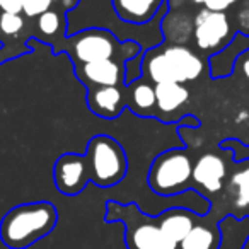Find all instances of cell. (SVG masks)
<instances>
[{
    "label": "cell",
    "instance_id": "obj_1",
    "mask_svg": "<svg viewBox=\"0 0 249 249\" xmlns=\"http://www.w3.org/2000/svg\"><path fill=\"white\" fill-rule=\"evenodd\" d=\"M58 224V212L50 201H31L11 208L0 220V241L7 249H28L46 237Z\"/></svg>",
    "mask_w": 249,
    "mask_h": 249
},
{
    "label": "cell",
    "instance_id": "obj_2",
    "mask_svg": "<svg viewBox=\"0 0 249 249\" xmlns=\"http://www.w3.org/2000/svg\"><path fill=\"white\" fill-rule=\"evenodd\" d=\"M62 52L69 53L73 67L106 58L128 62L142 55V48L137 41H120L109 29L101 28H89L67 36L60 48Z\"/></svg>",
    "mask_w": 249,
    "mask_h": 249
},
{
    "label": "cell",
    "instance_id": "obj_3",
    "mask_svg": "<svg viewBox=\"0 0 249 249\" xmlns=\"http://www.w3.org/2000/svg\"><path fill=\"white\" fill-rule=\"evenodd\" d=\"M104 222H121L124 225L126 249H178L179 246L159 227L156 217L145 215L137 203L106 201Z\"/></svg>",
    "mask_w": 249,
    "mask_h": 249
},
{
    "label": "cell",
    "instance_id": "obj_4",
    "mask_svg": "<svg viewBox=\"0 0 249 249\" xmlns=\"http://www.w3.org/2000/svg\"><path fill=\"white\" fill-rule=\"evenodd\" d=\"M90 183L99 188H111L124 179L128 173V159L123 145L109 135H94L86 149Z\"/></svg>",
    "mask_w": 249,
    "mask_h": 249
},
{
    "label": "cell",
    "instance_id": "obj_5",
    "mask_svg": "<svg viewBox=\"0 0 249 249\" xmlns=\"http://www.w3.org/2000/svg\"><path fill=\"white\" fill-rule=\"evenodd\" d=\"M193 179V162L184 149H169L152 160L149 186L159 196L181 195Z\"/></svg>",
    "mask_w": 249,
    "mask_h": 249
},
{
    "label": "cell",
    "instance_id": "obj_6",
    "mask_svg": "<svg viewBox=\"0 0 249 249\" xmlns=\"http://www.w3.org/2000/svg\"><path fill=\"white\" fill-rule=\"evenodd\" d=\"M195 45L207 53H218L234 38L231 21L225 12H215L203 9L196 14L193 22Z\"/></svg>",
    "mask_w": 249,
    "mask_h": 249
},
{
    "label": "cell",
    "instance_id": "obj_7",
    "mask_svg": "<svg viewBox=\"0 0 249 249\" xmlns=\"http://www.w3.org/2000/svg\"><path fill=\"white\" fill-rule=\"evenodd\" d=\"M53 181L63 196H77L90 183L86 156L67 152L56 159L53 166Z\"/></svg>",
    "mask_w": 249,
    "mask_h": 249
},
{
    "label": "cell",
    "instance_id": "obj_8",
    "mask_svg": "<svg viewBox=\"0 0 249 249\" xmlns=\"http://www.w3.org/2000/svg\"><path fill=\"white\" fill-rule=\"evenodd\" d=\"M80 82L89 87L101 86H124L126 84V62L116 58L96 60L73 67Z\"/></svg>",
    "mask_w": 249,
    "mask_h": 249
},
{
    "label": "cell",
    "instance_id": "obj_9",
    "mask_svg": "<svg viewBox=\"0 0 249 249\" xmlns=\"http://www.w3.org/2000/svg\"><path fill=\"white\" fill-rule=\"evenodd\" d=\"M87 106L90 113L104 120H114L128 107V87L101 86L87 89Z\"/></svg>",
    "mask_w": 249,
    "mask_h": 249
},
{
    "label": "cell",
    "instance_id": "obj_10",
    "mask_svg": "<svg viewBox=\"0 0 249 249\" xmlns=\"http://www.w3.org/2000/svg\"><path fill=\"white\" fill-rule=\"evenodd\" d=\"M162 52L166 53L167 60H169L179 84L196 80L201 75V72H203V62H201V58L193 50L188 48V46L174 43V45L164 46Z\"/></svg>",
    "mask_w": 249,
    "mask_h": 249
},
{
    "label": "cell",
    "instance_id": "obj_11",
    "mask_svg": "<svg viewBox=\"0 0 249 249\" xmlns=\"http://www.w3.org/2000/svg\"><path fill=\"white\" fill-rule=\"evenodd\" d=\"M225 174H227L225 162L217 154H203L196 160V164H193V181L208 193H217L222 190Z\"/></svg>",
    "mask_w": 249,
    "mask_h": 249
},
{
    "label": "cell",
    "instance_id": "obj_12",
    "mask_svg": "<svg viewBox=\"0 0 249 249\" xmlns=\"http://www.w3.org/2000/svg\"><path fill=\"white\" fill-rule=\"evenodd\" d=\"M67 12L62 9H52L45 14L36 18L35 36L45 45H50L55 53H60L63 41H65L67 29Z\"/></svg>",
    "mask_w": 249,
    "mask_h": 249
},
{
    "label": "cell",
    "instance_id": "obj_13",
    "mask_svg": "<svg viewBox=\"0 0 249 249\" xmlns=\"http://www.w3.org/2000/svg\"><path fill=\"white\" fill-rule=\"evenodd\" d=\"M164 2L166 0H111L118 19L137 26L152 21L162 9Z\"/></svg>",
    "mask_w": 249,
    "mask_h": 249
},
{
    "label": "cell",
    "instance_id": "obj_14",
    "mask_svg": "<svg viewBox=\"0 0 249 249\" xmlns=\"http://www.w3.org/2000/svg\"><path fill=\"white\" fill-rule=\"evenodd\" d=\"M157 224L159 227L179 246V242L190 234V231L195 227L198 220H200V215H196L193 210H188V208H167L162 213L157 215Z\"/></svg>",
    "mask_w": 249,
    "mask_h": 249
},
{
    "label": "cell",
    "instance_id": "obj_15",
    "mask_svg": "<svg viewBox=\"0 0 249 249\" xmlns=\"http://www.w3.org/2000/svg\"><path fill=\"white\" fill-rule=\"evenodd\" d=\"M128 87V107L133 114L142 118H157L156 86L150 80L139 77L126 84Z\"/></svg>",
    "mask_w": 249,
    "mask_h": 249
},
{
    "label": "cell",
    "instance_id": "obj_16",
    "mask_svg": "<svg viewBox=\"0 0 249 249\" xmlns=\"http://www.w3.org/2000/svg\"><path fill=\"white\" fill-rule=\"evenodd\" d=\"M248 50H249V36L242 35V33H237L224 50H220V52L215 53L213 56H210L212 77H213V79H222V77L231 75L235 63H237L239 56L248 52Z\"/></svg>",
    "mask_w": 249,
    "mask_h": 249
},
{
    "label": "cell",
    "instance_id": "obj_17",
    "mask_svg": "<svg viewBox=\"0 0 249 249\" xmlns=\"http://www.w3.org/2000/svg\"><path fill=\"white\" fill-rule=\"evenodd\" d=\"M156 86L157 120H162V114H171L179 111L190 101V90L184 84L164 82Z\"/></svg>",
    "mask_w": 249,
    "mask_h": 249
},
{
    "label": "cell",
    "instance_id": "obj_18",
    "mask_svg": "<svg viewBox=\"0 0 249 249\" xmlns=\"http://www.w3.org/2000/svg\"><path fill=\"white\" fill-rule=\"evenodd\" d=\"M220 248V232L215 227L196 222L190 234L179 242L178 249H218Z\"/></svg>",
    "mask_w": 249,
    "mask_h": 249
},
{
    "label": "cell",
    "instance_id": "obj_19",
    "mask_svg": "<svg viewBox=\"0 0 249 249\" xmlns=\"http://www.w3.org/2000/svg\"><path fill=\"white\" fill-rule=\"evenodd\" d=\"M26 16L24 14H9L0 12V46L18 39L26 29Z\"/></svg>",
    "mask_w": 249,
    "mask_h": 249
},
{
    "label": "cell",
    "instance_id": "obj_20",
    "mask_svg": "<svg viewBox=\"0 0 249 249\" xmlns=\"http://www.w3.org/2000/svg\"><path fill=\"white\" fill-rule=\"evenodd\" d=\"M235 207H249V166L234 173L231 179Z\"/></svg>",
    "mask_w": 249,
    "mask_h": 249
},
{
    "label": "cell",
    "instance_id": "obj_21",
    "mask_svg": "<svg viewBox=\"0 0 249 249\" xmlns=\"http://www.w3.org/2000/svg\"><path fill=\"white\" fill-rule=\"evenodd\" d=\"M21 4H22V14L28 19H36L38 16L45 14L46 11H52V9H62V11H65L62 5V0H21Z\"/></svg>",
    "mask_w": 249,
    "mask_h": 249
},
{
    "label": "cell",
    "instance_id": "obj_22",
    "mask_svg": "<svg viewBox=\"0 0 249 249\" xmlns=\"http://www.w3.org/2000/svg\"><path fill=\"white\" fill-rule=\"evenodd\" d=\"M234 149V157L235 160H248L249 159V147L242 145L239 140L231 139V140H225V142L220 143V149Z\"/></svg>",
    "mask_w": 249,
    "mask_h": 249
},
{
    "label": "cell",
    "instance_id": "obj_23",
    "mask_svg": "<svg viewBox=\"0 0 249 249\" xmlns=\"http://www.w3.org/2000/svg\"><path fill=\"white\" fill-rule=\"evenodd\" d=\"M235 24H237L239 33L249 36V0L237 11V16H235Z\"/></svg>",
    "mask_w": 249,
    "mask_h": 249
},
{
    "label": "cell",
    "instance_id": "obj_24",
    "mask_svg": "<svg viewBox=\"0 0 249 249\" xmlns=\"http://www.w3.org/2000/svg\"><path fill=\"white\" fill-rule=\"evenodd\" d=\"M235 2H237V0H207V2H205V9L215 11V12H225L229 7H232Z\"/></svg>",
    "mask_w": 249,
    "mask_h": 249
},
{
    "label": "cell",
    "instance_id": "obj_25",
    "mask_svg": "<svg viewBox=\"0 0 249 249\" xmlns=\"http://www.w3.org/2000/svg\"><path fill=\"white\" fill-rule=\"evenodd\" d=\"M0 12H9V14H22L21 0H0Z\"/></svg>",
    "mask_w": 249,
    "mask_h": 249
},
{
    "label": "cell",
    "instance_id": "obj_26",
    "mask_svg": "<svg viewBox=\"0 0 249 249\" xmlns=\"http://www.w3.org/2000/svg\"><path fill=\"white\" fill-rule=\"evenodd\" d=\"M239 65H241V70H242V73H244V77L249 80V50L239 56Z\"/></svg>",
    "mask_w": 249,
    "mask_h": 249
},
{
    "label": "cell",
    "instance_id": "obj_27",
    "mask_svg": "<svg viewBox=\"0 0 249 249\" xmlns=\"http://www.w3.org/2000/svg\"><path fill=\"white\" fill-rule=\"evenodd\" d=\"M249 120V113L246 109H242V111H239L237 113V116H235V121H237L239 124L241 123H244V121H248Z\"/></svg>",
    "mask_w": 249,
    "mask_h": 249
},
{
    "label": "cell",
    "instance_id": "obj_28",
    "mask_svg": "<svg viewBox=\"0 0 249 249\" xmlns=\"http://www.w3.org/2000/svg\"><path fill=\"white\" fill-rule=\"evenodd\" d=\"M191 2H193V4H196V5H205V2H207V0H191Z\"/></svg>",
    "mask_w": 249,
    "mask_h": 249
},
{
    "label": "cell",
    "instance_id": "obj_29",
    "mask_svg": "<svg viewBox=\"0 0 249 249\" xmlns=\"http://www.w3.org/2000/svg\"><path fill=\"white\" fill-rule=\"evenodd\" d=\"M242 249H249V237H248V241L244 242V246H242Z\"/></svg>",
    "mask_w": 249,
    "mask_h": 249
}]
</instances>
